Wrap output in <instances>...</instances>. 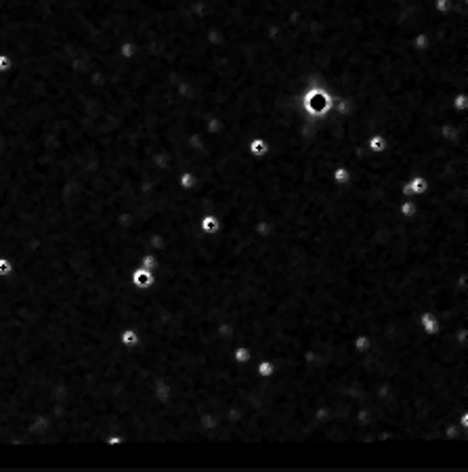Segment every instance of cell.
<instances>
[{
	"label": "cell",
	"mask_w": 468,
	"mask_h": 472,
	"mask_svg": "<svg viewBox=\"0 0 468 472\" xmlns=\"http://www.w3.org/2000/svg\"><path fill=\"white\" fill-rule=\"evenodd\" d=\"M141 262H143V264H141V269H145V271H152V273H154V269H156V258H154V254H145Z\"/></svg>",
	"instance_id": "9"
},
{
	"label": "cell",
	"mask_w": 468,
	"mask_h": 472,
	"mask_svg": "<svg viewBox=\"0 0 468 472\" xmlns=\"http://www.w3.org/2000/svg\"><path fill=\"white\" fill-rule=\"evenodd\" d=\"M449 4H452L449 0H437V8H439V11H447Z\"/></svg>",
	"instance_id": "11"
},
{
	"label": "cell",
	"mask_w": 468,
	"mask_h": 472,
	"mask_svg": "<svg viewBox=\"0 0 468 472\" xmlns=\"http://www.w3.org/2000/svg\"><path fill=\"white\" fill-rule=\"evenodd\" d=\"M233 361L235 363H248V361H252V351H248V349H235L233 351Z\"/></svg>",
	"instance_id": "6"
},
{
	"label": "cell",
	"mask_w": 468,
	"mask_h": 472,
	"mask_svg": "<svg viewBox=\"0 0 468 472\" xmlns=\"http://www.w3.org/2000/svg\"><path fill=\"white\" fill-rule=\"evenodd\" d=\"M439 321H437V313H430V311H426V313H422L420 315V329H422V334L424 336H437L439 332Z\"/></svg>",
	"instance_id": "3"
},
{
	"label": "cell",
	"mask_w": 468,
	"mask_h": 472,
	"mask_svg": "<svg viewBox=\"0 0 468 472\" xmlns=\"http://www.w3.org/2000/svg\"><path fill=\"white\" fill-rule=\"evenodd\" d=\"M202 229H204L206 233H214V231H218V218H214V216L202 218Z\"/></svg>",
	"instance_id": "8"
},
{
	"label": "cell",
	"mask_w": 468,
	"mask_h": 472,
	"mask_svg": "<svg viewBox=\"0 0 468 472\" xmlns=\"http://www.w3.org/2000/svg\"><path fill=\"white\" fill-rule=\"evenodd\" d=\"M118 342H120L122 349H126V351H135L137 346L141 344V334L137 332V327L126 325V327H122V329H120V334H118Z\"/></svg>",
	"instance_id": "2"
},
{
	"label": "cell",
	"mask_w": 468,
	"mask_h": 472,
	"mask_svg": "<svg viewBox=\"0 0 468 472\" xmlns=\"http://www.w3.org/2000/svg\"><path fill=\"white\" fill-rule=\"evenodd\" d=\"M275 365H273L269 359H262L260 363H259V369H256V376H259L260 380H267V378H271V376H275Z\"/></svg>",
	"instance_id": "4"
},
{
	"label": "cell",
	"mask_w": 468,
	"mask_h": 472,
	"mask_svg": "<svg viewBox=\"0 0 468 472\" xmlns=\"http://www.w3.org/2000/svg\"><path fill=\"white\" fill-rule=\"evenodd\" d=\"M305 105H307V109L311 111L313 115H321L328 111L330 107V99L325 97L323 91H319V88H315V91H311L307 95V99H305Z\"/></svg>",
	"instance_id": "1"
},
{
	"label": "cell",
	"mask_w": 468,
	"mask_h": 472,
	"mask_svg": "<svg viewBox=\"0 0 468 472\" xmlns=\"http://www.w3.org/2000/svg\"><path fill=\"white\" fill-rule=\"evenodd\" d=\"M252 149H254V154H256V156H262L264 151H267V147H264L262 141H254V143H252Z\"/></svg>",
	"instance_id": "10"
},
{
	"label": "cell",
	"mask_w": 468,
	"mask_h": 472,
	"mask_svg": "<svg viewBox=\"0 0 468 472\" xmlns=\"http://www.w3.org/2000/svg\"><path fill=\"white\" fill-rule=\"evenodd\" d=\"M403 191L405 193H422V191H426V181L420 179V176H416V179H412L410 185L403 187Z\"/></svg>",
	"instance_id": "5"
},
{
	"label": "cell",
	"mask_w": 468,
	"mask_h": 472,
	"mask_svg": "<svg viewBox=\"0 0 468 472\" xmlns=\"http://www.w3.org/2000/svg\"><path fill=\"white\" fill-rule=\"evenodd\" d=\"M15 273V266L8 258H0V277H11Z\"/></svg>",
	"instance_id": "7"
}]
</instances>
